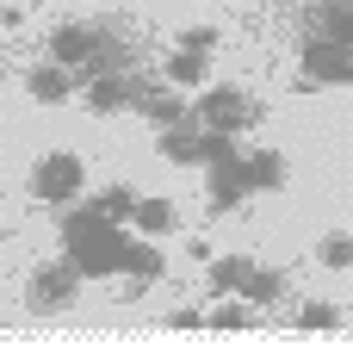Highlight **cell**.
Masks as SVG:
<instances>
[{
	"instance_id": "obj_1",
	"label": "cell",
	"mask_w": 353,
	"mask_h": 360,
	"mask_svg": "<svg viewBox=\"0 0 353 360\" xmlns=\"http://www.w3.org/2000/svg\"><path fill=\"white\" fill-rule=\"evenodd\" d=\"M62 243H69V267L81 280H112L131 236H124L112 217H100L93 205H74V212L62 217Z\"/></svg>"
},
{
	"instance_id": "obj_2",
	"label": "cell",
	"mask_w": 353,
	"mask_h": 360,
	"mask_svg": "<svg viewBox=\"0 0 353 360\" xmlns=\"http://www.w3.org/2000/svg\"><path fill=\"white\" fill-rule=\"evenodd\" d=\"M81 186H87V168H81V155H69V149L44 155L32 168V199L37 205H74Z\"/></svg>"
},
{
	"instance_id": "obj_3",
	"label": "cell",
	"mask_w": 353,
	"mask_h": 360,
	"mask_svg": "<svg viewBox=\"0 0 353 360\" xmlns=\"http://www.w3.org/2000/svg\"><path fill=\"white\" fill-rule=\"evenodd\" d=\"M254 118H260V106L248 100L242 87H205L199 112H192V124H205V131H248Z\"/></svg>"
},
{
	"instance_id": "obj_4",
	"label": "cell",
	"mask_w": 353,
	"mask_h": 360,
	"mask_svg": "<svg viewBox=\"0 0 353 360\" xmlns=\"http://www.w3.org/2000/svg\"><path fill=\"white\" fill-rule=\"evenodd\" d=\"M304 75H310V81H322V87H341V81H353V44L317 32L310 44H304Z\"/></svg>"
},
{
	"instance_id": "obj_5",
	"label": "cell",
	"mask_w": 353,
	"mask_h": 360,
	"mask_svg": "<svg viewBox=\"0 0 353 360\" xmlns=\"http://www.w3.org/2000/svg\"><path fill=\"white\" fill-rule=\"evenodd\" d=\"M74 286H81V274H74L69 261L37 267L32 274V311H62V304H74Z\"/></svg>"
},
{
	"instance_id": "obj_6",
	"label": "cell",
	"mask_w": 353,
	"mask_h": 360,
	"mask_svg": "<svg viewBox=\"0 0 353 360\" xmlns=\"http://www.w3.org/2000/svg\"><path fill=\"white\" fill-rule=\"evenodd\" d=\"M131 106H142V118H149V124H161V131H168V124H186V118H192V106H186V87H174V81H168L161 94L137 87V94H131Z\"/></svg>"
},
{
	"instance_id": "obj_7",
	"label": "cell",
	"mask_w": 353,
	"mask_h": 360,
	"mask_svg": "<svg viewBox=\"0 0 353 360\" xmlns=\"http://www.w3.org/2000/svg\"><path fill=\"white\" fill-rule=\"evenodd\" d=\"M93 44H100V32H87V25H56L50 32V63H62V69L93 63Z\"/></svg>"
},
{
	"instance_id": "obj_8",
	"label": "cell",
	"mask_w": 353,
	"mask_h": 360,
	"mask_svg": "<svg viewBox=\"0 0 353 360\" xmlns=\"http://www.w3.org/2000/svg\"><path fill=\"white\" fill-rule=\"evenodd\" d=\"M118 274H131V298H137V292H149L155 280H161V249H155V243H124Z\"/></svg>"
},
{
	"instance_id": "obj_9",
	"label": "cell",
	"mask_w": 353,
	"mask_h": 360,
	"mask_svg": "<svg viewBox=\"0 0 353 360\" xmlns=\"http://www.w3.org/2000/svg\"><path fill=\"white\" fill-rule=\"evenodd\" d=\"M242 174H248V193H279L285 186V155L279 149H248Z\"/></svg>"
},
{
	"instance_id": "obj_10",
	"label": "cell",
	"mask_w": 353,
	"mask_h": 360,
	"mask_svg": "<svg viewBox=\"0 0 353 360\" xmlns=\"http://www.w3.org/2000/svg\"><path fill=\"white\" fill-rule=\"evenodd\" d=\"M248 193V174H242V155H229V162H211V205L217 212H236Z\"/></svg>"
},
{
	"instance_id": "obj_11",
	"label": "cell",
	"mask_w": 353,
	"mask_h": 360,
	"mask_svg": "<svg viewBox=\"0 0 353 360\" xmlns=\"http://www.w3.org/2000/svg\"><path fill=\"white\" fill-rule=\"evenodd\" d=\"M161 155L168 162H180V168H192V162H205V131L186 118V124H168L161 131Z\"/></svg>"
},
{
	"instance_id": "obj_12",
	"label": "cell",
	"mask_w": 353,
	"mask_h": 360,
	"mask_svg": "<svg viewBox=\"0 0 353 360\" xmlns=\"http://www.w3.org/2000/svg\"><path fill=\"white\" fill-rule=\"evenodd\" d=\"M25 94H32L37 106H62V100H69V69H62V63H37L32 81H25Z\"/></svg>"
},
{
	"instance_id": "obj_13",
	"label": "cell",
	"mask_w": 353,
	"mask_h": 360,
	"mask_svg": "<svg viewBox=\"0 0 353 360\" xmlns=\"http://www.w3.org/2000/svg\"><path fill=\"white\" fill-rule=\"evenodd\" d=\"M87 106H93V112L131 106V81H124V75H112V69H100V75H93V87H87Z\"/></svg>"
},
{
	"instance_id": "obj_14",
	"label": "cell",
	"mask_w": 353,
	"mask_h": 360,
	"mask_svg": "<svg viewBox=\"0 0 353 360\" xmlns=\"http://www.w3.org/2000/svg\"><path fill=\"white\" fill-rule=\"evenodd\" d=\"M168 81H174V87H205V81H211V56H205V50H174V56H168Z\"/></svg>"
},
{
	"instance_id": "obj_15",
	"label": "cell",
	"mask_w": 353,
	"mask_h": 360,
	"mask_svg": "<svg viewBox=\"0 0 353 360\" xmlns=\"http://www.w3.org/2000/svg\"><path fill=\"white\" fill-rule=\"evenodd\" d=\"M131 224H137L142 236H168V230H174V205L149 193V199H137V205H131Z\"/></svg>"
},
{
	"instance_id": "obj_16",
	"label": "cell",
	"mask_w": 353,
	"mask_h": 360,
	"mask_svg": "<svg viewBox=\"0 0 353 360\" xmlns=\"http://www.w3.org/2000/svg\"><path fill=\"white\" fill-rule=\"evenodd\" d=\"M248 274H254L248 255H223V261H211V292H217V298H229V292L248 286Z\"/></svg>"
},
{
	"instance_id": "obj_17",
	"label": "cell",
	"mask_w": 353,
	"mask_h": 360,
	"mask_svg": "<svg viewBox=\"0 0 353 360\" xmlns=\"http://www.w3.org/2000/svg\"><path fill=\"white\" fill-rule=\"evenodd\" d=\"M242 298H248V304H279V298H285V274H279V267H254L248 286H242Z\"/></svg>"
},
{
	"instance_id": "obj_18",
	"label": "cell",
	"mask_w": 353,
	"mask_h": 360,
	"mask_svg": "<svg viewBox=\"0 0 353 360\" xmlns=\"http://www.w3.org/2000/svg\"><path fill=\"white\" fill-rule=\"evenodd\" d=\"M205 323H211V329H254V304H242V292H229Z\"/></svg>"
},
{
	"instance_id": "obj_19",
	"label": "cell",
	"mask_w": 353,
	"mask_h": 360,
	"mask_svg": "<svg viewBox=\"0 0 353 360\" xmlns=\"http://www.w3.org/2000/svg\"><path fill=\"white\" fill-rule=\"evenodd\" d=\"M317 32H328V37H341V44H353V0H328L317 13Z\"/></svg>"
},
{
	"instance_id": "obj_20",
	"label": "cell",
	"mask_w": 353,
	"mask_h": 360,
	"mask_svg": "<svg viewBox=\"0 0 353 360\" xmlns=\"http://www.w3.org/2000/svg\"><path fill=\"white\" fill-rule=\"evenodd\" d=\"M317 261L322 267H353V236L347 230H328V236L317 243Z\"/></svg>"
},
{
	"instance_id": "obj_21",
	"label": "cell",
	"mask_w": 353,
	"mask_h": 360,
	"mask_svg": "<svg viewBox=\"0 0 353 360\" xmlns=\"http://www.w3.org/2000/svg\"><path fill=\"white\" fill-rule=\"evenodd\" d=\"M131 205H137V193H131V186H106V193L93 199V212L112 217V224H124V217H131Z\"/></svg>"
},
{
	"instance_id": "obj_22",
	"label": "cell",
	"mask_w": 353,
	"mask_h": 360,
	"mask_svg": "<svg viewBox=\"0 0 353 360\" xmlns=\"http://www.w3.org/2000/svg\"><path fill=\"white\" fill-rule=\"evenodd\" d=\"M341 323V311L328 304V298H310V304H298V329H335Z\"/></svg>"
},
{
	"instance_id": "obj_23",
	"label": "cell",
	"mask_w": 353,
	"mask_h": 360,
	"mask_svg": "<svg viewBox=\"0 0 353 360\" xmlns=\"http://www.w3.org/2000/svg\"><path fill=\"white\" fill-rule=\"evenodd\" d=\"M180 50H205V56H211L217 50V25H186V32H180Z\"/></svg>"
},
{
	"instance_id": "obj_24",
	"label": "cell",
	"mask_w": 353,
	"mask_h": 360,
	"mask_svg": "<svg viewBox=\"0 0 353 360\" xmlns=\"http://www.w3.org/2000/svg\"><path fill=\"white\" fill-rule=\"evenodd\" d=\"M205 323V311H199V304H186V311H174V329H199Z\"/></svg>"
}]
</instances>
